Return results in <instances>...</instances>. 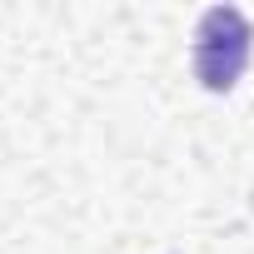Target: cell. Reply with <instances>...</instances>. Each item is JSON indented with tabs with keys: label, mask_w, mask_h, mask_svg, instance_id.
<instances>
[{
	"label": "cell",
	"mask_w": 254,
	"mask_h": 254,
	"mask_svg": "<svg viewBox=\"0 0 254 254\" xmlns=\"http://www.w3.org/2000/svg\"><path fill=\"white\" fill-rule=\"evenodd\" d=\"M249 50H254L249 15L239 5H209L194 30V80L209 95H229L249 65Z\"/></svg>",
	"instance_id": "6da1fadb"
}]
</instances>
